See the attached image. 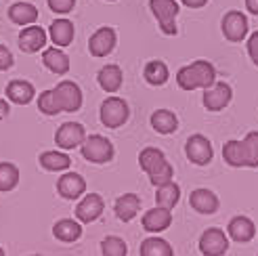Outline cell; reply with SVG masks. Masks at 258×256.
Masks as SVG:
<instances>
[{"label":"cell","instance_id":"obj_37","mask_svg":"<svg viewBox=\"0 0 258 256\" xmlns=\"http://www.w3.org/2000/svg\"><path fill=\"white\" fill-rule=\"evenodd\" d=\"M13 63H15V59H13V53L9 50V46L0 44V72H7L13 68Z\"/></svg>","mask_w":258,"mask_h":256},{"label":"cell","instance_id":"obj_22","mask_svg":"<svg viewBox=\"0 0 258 256\" xmlns=\"http://www.w3.org/2000/svg\"><path fill=\"white\" fill-rule=\"evenodd\" d=\"M227 231H229V237L233 241L246 244V241H250L256 235V227H254V223L248 219V216H235V219L229 221Z\"/></svg>","mask_w":258,"mask_h":256},{"label":"cell","instance_id":"obj_34","mask_svg":"<svg viewBox=\"0 0 258 256\" xmlns=\"http://www.w3.org/2000/svg\"><path fill=\"white\" fill-rule=\"evenodd\" d=\"M101 252H103V256H126L128 248H126V241L122 237L109 235L101 241Z\"/></svg>","mask_w":258,"mask_h":256},{"label":"cell","instance_id":"obj_3","mask_svg":"<svg viewBox=\"0 0 258 256\" xmlns=\"http://www.w3.org/2000/svg\"><path fill=\"white\" fill-rule=\"evenodd\" d=\"M149 9L156 15L160 30L166 36H176V15L180 11L176 0H149Z\"/></svg>","mask_w":258,"mask_h":256},{"label":"cell","instance_id":"obj_5","mask_svg":"<svg viewBox=\"0 0 258 256\" xmlns=\"http://www.w3.org/2000/svg\"><path fill=\"white\" fill-rule=\"evenodd\" d=\"M82 147V156L84 160L93 162V164H105L113 158V145L111 141L101 137V135H90L84 139V143L80 145Z\"/></svg>","mask_w":258,"mask_h":256},{"label":"cell","instance_id":"obj_17","mask_svg":"<svg viewBox=\"0 0 258 256\" xmlns=\"http://www.w3.org/2000/svg\"><path fill=\"white\" fill-rule=\"evenodd\" d=\"M74 36H76V28L70 19H55L48 28V38L55 46L63 48V46H70L74 42Z\"/></svg>","mask_w":258,"mask_h":256},{"label":"cell","instance_id":"obj_26","mask_svg":"<svg viewBox=\"0 0 258 256\" xmlns=\"http://www.w3.org/2000/svg\"><path fill=\"white\" fill-rule=\"evenodd\" d=\"M151 126L160 135H172L178 128V118L170 109H158L151 113Z\"/></svg>","mask_w":258,"mask_h":256},{"label":"cell","instance_id":"obj_11","mask_svg":"<svg viewBox=\"0 0 258 256\" xmlns=\"http://www.w3.org/2000/svg\"><path fill=\"white\" fill-rule=\"evenodd\" d=\"M48 42V34L44 28H40V25H25V28L19 32V48L23 50V53H38V50H42Z\"/></svg>","mask_w":258,"mask_h":256},{"label":"cell","instance_id":"obj_1","mask_svg":"<svg viewBox=\"0 0 258 256\" xmlns=\"http://www.w3.org/2000/svg\"><path fill=\"white\" fill-rule=\"evenodd\" d=\"M216 82V70L210 61L198 59L176 72V84L183 91H196V88H210Z\"/></svg>","mask_w":258,"mask_h":256},{"label":"cell","instance_id":"obj_8","mask_svg":"<svg viewBox=\"0 0 258 256\" xmlns=\"http://www.w3.org/2000/svg\"><path fill=\"white\" fill-rule=\"evenodd\" d=\"M229 250V237L223 229H206L200 237V252L204 256H223Z\"/></svg>","mask_w":258,"mask_h":256},{"label":"cell","instance_id":"obj_13","mask_svg":"<svg viewBox=\"0 0 258 256\" xmlns=\"http://www.w3.org/2000/svg\"><path fill=\"white\" fill-rule=\"evenodd\" d=\"M231 97H233V91L227 82H214L210 88H206L204 93V105L208 111H221L229 105Z\"/></svg>","mask_w":258,"mask_h":256},{"label":"cell","instance_id":"obj_4","mask_svg":"<svg viewBox=\"0 0 258 256\" xmlns=\"http://www.w3.org/2000/svg\"><path fill=\"white\" fill-rule=\"evenodd\" d=\"M128 116H131V109H128V103L120 97H107L105 101L101 103V111H99V118L101 124L107 126V128H120Z\"/></svg>","mask_w":258,"mask_h":256},{"label":"cell","instance_id":"obj_33","mask_svg":"<svg viewBox=\"0 0 258 256\" xmlns=\"http://www.w3.org/2000/svg\"><path fill=\"white\" fill-rule=\"evenodd\" d=\"M223 158H225V162L229 166H233V168H241V166H246L241 141H227L225 147H223Z\"/></svg>","mask_w":258,"mask_h":256},{"label":"cell","instance_id":"obj_29","mask_svg":"<svg viewBox=\"0 0 258 256\" xmlns=\"http://www.w3.org/2000/svg\"><path fill=\"white\" fill-rule=\"evenodd\" d=\"M178 200H180V187L174 181L158 187V194H156V204H158V206L172 210L178 204Z\"/></svg>","mask_w":258,"mask_h":256},{"label":"cell","instance_id":"obj_12","mask_svg":"<svg viewBox=\"0 0 258 256\" xmlns=\"http://www.w3.org/2000/svg\"><path fill=\"white\" fill-rule=\"evenodd\" d=\"M221 28H223V34H225L227 40L241 42L243 38L248 36V19L241 11H229L223 17Z\"/></svg>","mask_w":258,"mask_h":256},{"label":"cell","instance_id":"obj_40","mask_svg":"<svg viewBox=\"0 0 258 256\" xmlns=\"http://www.w3.org/2000/svg\"><path fill=\"white\" fill-rule=\"evenodd\" d=\"M9 111H11V107H9V103H7V99L0 97V120H5V118L9 116Z\"/></svg>","mask_w":258,"mask_h":256},{"label":"cell","instance_id":"obj_24","mask_svg":"<svg viewBox=\"0 0 258 256\" xmlns=\"http://www.w3.org/2000/svg\"><path fill=\"white\" fill-rule=\"evenodd\" d=\"M113 210H115V216H118L120 221H124V223L133 221L141 210V198L137 194H124L115 200Z\"/></svg>","mask_w":258,"mask_h":256},{"label":"cell","instance_id":"obj_2","mask_svg":"<svg viewBox=\"0 0 258 256\" xmlns=\"http://www.w3.org/2000/svg\"><path fill=\"white\" fill-rule=\"evenodd\" d=\"M139 166H141V170L149 176L151 185H156V187L170 183L172 176H174V170H172L170 162L166 160L164 151L158 149V147H145L143 151H141Z\"/></svg>","mask_w":258,"mask_h":256},{"label":"cell","instance_id":"obj_14","mask_svg":"<svg viewBox=\"0 0 258 256\" xmlns=\"http://www.w3.org/2000/svg\"><path fill=\"white\" fill-rule=\"evenodd\" d=\"M103 208H105V204L99 194H86L76 206V219L80 223H95L103 214Z\"/></svg>","mask_w":258,"mask_h":256},{"label":"cell","instance_id":"obj_44","mask_svg":"<svg viewBox=\"0 0 258 256\" xmlns=\"http://www.w3.org/2000/svg\"><path fill=\"white\" fill-rule=\"evenodd\" d=\"M109 3H113V0H109Z\"/></svg>","mask_w":258,"mask_h":256},{"label":"cell","instance_id":"obj_32","mask_svg":"<svg viewBox=\"0 0 258 256\" xmlns=\"http://www.w3.org/2000/svg\"><path fill=\"white\" fill-rule=\"evenodd\" d=\"M243 149V160H246L248 168H258V133L252 131L246 135V139L241 141Z\"/></svg>","mask_w":258,"mask_h":256},{"label":"cell","instance_id":"obj_35","mask_svg":"<svg viewBox=\"0 0 258 256\" xmlns=\"http://www.w3.org/2000/svg\"><path fill=\"white\" fill-rule=\"evenodd\" d=\"M38 109H40L44 116H57V113H61V107L53 95V88L40 93V97H38Z\"/></svg>","mask_w":258,"mask_h":256},{"label":"cell","instance_id":"obj_18","mask_svg":"<svg viewBox=\"0 0 258 256\" xmlns=\"http://www.w3.org/2000/svg\"><path fill=\"white\" fill-rule=\"evenodd\" d=\"M189 204L193 210H198L200 214H214L221 206L216 194H212L210 189H196L191 191V198H189Z\"/></svg>","mask_w":258,"mask_h":256},{"label":"cell","instance_id":"obj_7","mask_svg":"<svg viewBox=\"0 0 258 256\" xmlns=\"http://www.w3.org/2000/svg\"><path fill=\"white\" fill-rule=\"evenodd\" d=\"M185 156L191 164H196V166L210 164V160L214 156L212 143L204 135H193V137L187 139V143H185Z\"/></svg>","mask_w":258,"mask_h":256},{"label":"cell","instance_id":"obj_23","mask_svg":"<svg viewBox=\"0 0 258 256\" xmlns=\"http://www.w3.org/2000/svg\"><path fill=\"white\" fill-rule=\"evenodd\" d=\"M97 80H99V86H101L105 93H118L120 86H122V82H124V74H122L120 66H115V63H109V66H105V68L99 70Z\"/></svg>","mask_w":258,"mask_h":256},{"label":"cell","instance_id":"obj_38","mask_svg":"<svg viewBox=\"0 0 258 256\" xmlns=\"http://www.w3.org/2000/svg\"><path fill=\"white\" fill-rule=\"evenodd\" d=\"M248 55L254 61V66H258V30L248 38Z\"/></svg>","mask_w":258,"mask_h":256},{"label":"cell","instance_id":"obj_19","mask_svg":"<svg viewBox=\"0 0 258 256\" xmlns=\"http://www.w3.org/2000/svg\"><path fill=\"white\" fill-rule=\"evenodd\" d=\"M9 19L15 23V25H21V28H25V25H32L38 21V9L30 3H23V0H19V3H13L7 11Z\"/></svg>","mask_w":258,"mask_h":256},{"label":"cell","instance_id":"obj_31","mask_svg":"<svg viewBox=\"0 0 258 256\" xmlns=\"http://www.w3.org/2000/svg\"><path fill=\"white\" fill-rule=\"evenodd\" d=\"M19 185V168L11 162H0V191H13Z\"/></svg>","mask_w":258,"mask_h":256},{"label":"cell","instance_id":"obj_21","mask_svg":"<svg viewBox=\"0 0 258 256\" xmlns=\"http://www.w3.org/2000/svg\"><path fill=\"white\" fill-rule=\"evenodd\" d=\"M42 63L57 76H63V74L70 72V57L63 53L59 46L42 48Z\"/></svg>","mask_w":258,"mask_h":256},{"label":"cell","instance_id":"obj_41","mask_svg":"<svg viewBox=\"0 0 258 256\" xmlns=\"http://www.w3.org/2000/svg\"><path fill=\"white\" fill-rule=\"evenodd\" d=\"M246 9L252 15H258V0H246Z\"/></svg>","mask_w":258,"mask_h":256},{"label":"cell","instance_id":"obj_30","mask_svg":"<svg viewBox=\"0 0 258 256\" xmlns=\"http://www.w3.org/2000/svg\"><path fill=\"white\" fill-rule=\"evenodd\" d=\"M141 256H174V252L166 239L147 237L141 241Z\"/></svg>","mask_w":258,"mask_h":256},{"label":"cell","instance_id":"obj_20","mask_svg":"<svg viewBox=\"0 0 258 256\" xmlns=\"http://www.w3.org/2000/svg\"><path fill=\"white\" fill-rule=\"evenodd\" d=\"M5 93H7V99L13 101V103L28 105L30 101L34 99V95H36V88L28 80H11L7 84V91Z\"/></svg>","mask_w":258,"mask_h":256},{"label":"cell","instance_id":"obj_28","mask_svg":"<svg viewBox=\"0 0 258 256\" xmlns=\"http://www.w3.org/2000/svg\"><path fill=\"white\" fill-rule=\"evenodd\" d=\"M40 166L44 170H50V172H61V170H68L72 166V160L70 156H66V153L61 151H44L40 153Z\"/></svg>","mask_w":258,"mask_h":256},{"label":"cell","instance_id":"obj_36","mask_svg":"<svg viewBox=\"0 0 258 256\" xmlns=\"http://www.w3.org/2000/svg\"><path fill=\"white\" fill-rule=\"evenodd\" d=\"M46 5L53 13H57V15H68V13L74 11L76 0H46Z\"/></svg>","mask_w":258,"mask_h":256},{"label":"cell","instance_id":"obj_9","mask_svg":"<svg viewBox=\"0 0 258 256\" xmlns=\"http://www.w3.org/2000/svg\"><path fill=\"white\" fill-rule=\"evenodd\" d=\"M115 42H118L115 30L113 28H107V25H103V28H99L93 36H90L88 50H90V55H93V57L101 59V57H107L111 50L115 48Z\"/></svg>","mask_w":258,"mask_h":256},{"label":"cell","instance_id":"obj_25","mask_svg":"<svg viewBox=\"0 0 258 256\" xmlns=\"http://www.w3.org/2000/svg\"><path fill=\"white\" fill-rule=\"evenodd\" d=\"M53 235L59 241H66V244H72V241L80 239L82 235V225L80 221H74V219H61L55 223L53 227Z\"/></svg>","mask_w":258,"mask_h":256},{"label":"cell","instance_id":"obj_43","mask_svg":"<svg viewBox=\"0 0 258 256\" xmlns=\"http://www.w3.org/2000/svg\"><path fill=\"white\" fill-rule=\"evenodd\" d=\"M32 256H40V254H32Z\"/></svg>","mask_w":258,"mask_h":256},{"label":"cell","instance_id":"obj_42","mask_svg":"<svg viewBox=\"0 0 258 256\" xmlns=\"http://www.w3.org/2000/svg\"><path fill=\"white\" fill-rule=\"evenodd\" d=\"M0 256H5V250L3 248H0Z\"/></svg>","mask_w":258,"mask_h":256},{"label":"cell","instance_id":"obj_15","mask_svg":"<svg viewBox=\"0 0 258 256\" xmlns=\"http://www.w3.org/2000/svg\"><path fill=\"white\" fill-rule=\"evenodd\" d=\"M57 191H59V196L66 200H78L86 191V181L78 172H66L63 176H59Z\"/></svg>","mask_w":258,"mask_h":256},{"label":"cell","instance_id":"obj_27","mask_svg":"<svg viewBox=\"0 0 258 256\" xmlns=\"http://www.w3.org/2000/svg\"><path fill=\"white\" fill-rule=\"evenodd\" d=\"M143 78L147 80V84L151 86H162L168 82L170 78V72H168V66H166L164 61H158V59H153L149 61L145 70H143Z\"/></svg>","mask_w":258,"mask_h":256},{"label":"cell","instance_id":"obj_6","mask_svg":"<svg viewBox=\"0 0 258 256\" xmlns=\"http://www.w3.org/2000/svg\"><path fill=\"white\" fill-rule=\"evenodd\" d=\"M53 95H55V99H57L61 111L74 113V111H78V109L82 107V101H84L82 91H80V86L76 84V82H72V80L59 82V84L53 88Z\"/></svg>","mask_w":258,"mask_h":256},{"label":"cell","instance_id":"obj_16","mask_svg":"<svg viewBox=\"0 0 258 256\" xmlns=\"http://www.w3.org/2000/svg\"><path fill=\"white\" fill-rule=\"evenodd\" d=\"M172 223V212L168 208H162V206H156L153 210H147L145 216H143V229L149 233H160V231H166Z\"/></svg>","mask_w":258,"mask_h":256},{"label":"cell","instance_id":"obj_39","mask_svg":"<svg viewBox=\"0 0 258 256\" xmlns=\"http://www.w3.org/2000/svg\"><path fill=\"white\" fill-rule=\"evenodd\" d=\"M178 3H183L189 9H202L204 5H208V0H178Z\"/></svg>","mask_w":258,"mask_h":256},{"label":"cell","instance_id":"obj_10","mask_svg":"<svg viewBox=\"0 0 258 256\" xmlns=\"http://www.w3.org/2000/svg\"><path fill=\"white\" fill-rule=\"evenodd\" d=\"M84 139H86V131H84V126L78 124V122L61 124L57 128V133H55V143L61 149H76V147H80L84 143Z\"/></svg>","mask_w":258,"mask_h":256}]
</instances>
